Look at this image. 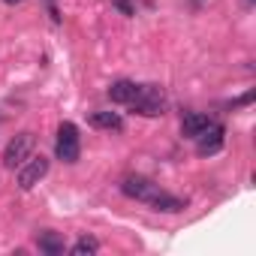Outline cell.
I'll list each match as a JSON object with an SVG mask.
<instances>
[{
  "label": "cell",
  "mask_w": 256,
  "mask_h": 256,
  "mask_svg": "<svg viewBox=\"0 0 256 256\" xmlns=\"http://www.w3.org/2000/svg\"><path fill=\"white\" fill-rule=\"evenodd\" d=\"M130 106H133V112H139L145 118H157L166 108V94L157 84H139L136 88V96L130 100Z\"/></svg>",
  "instance_id": "cell-1"
},
{
  "label": "cell",
  "mask_w": 256,
  "mask_h": 256,
  "mask_svg": "<svg viewBox=\"0 0 256 256\" xmlns=\"http://www.w3.org/2000/svg\"><path fill=\"white\" fill-rule=\"evenodd\" d=\"M54 154H58V160H64V163H76V160H78L82 145H78V126H76V124L64 120V124L58 126V145H54Z\"/></svg>",
  "instance_id": "cell-2"
},
{
  "label": "cell",
  "mask_w": 256,
  "mask_h": 256,
  "mask_svg": "<svg viewBox=\"0 0 256 256\" xmlns=\"http://www.w3.org/2000/svg\"><path fill=\"white\" fill-rule=\"evenodd\" d=\"M34 133H18L10 139V145L4 148V166L6 169H18L30 154H34Z\"/></svg>",
  "instance_id": "cell-3"
},
{
  "label": "cell",
  "mask_w": 256,
  "mask_h": 256,
  "mask_svg": "<svg viewBox=\"0 0 256 256\" xmlns=\"http://www.w3.org/2000/svg\"><path fill=\"white\" fill-rule=\"evenodd\" d=\"M46 175H48V157L40 154V157H28V160L18 166V178H16V181H18L22 190H34Z\"/></svg>",
  "instance_id": "cell-4"
},
{
  "label": "cell",
  "mask_w": 256,
  "mask_h": 256,
  "mask_svg": "<svg viewBox=\"0 0 256 256\" xmlns=\"http://www.w3.org/2000/svg\"><path fill=\"white\" fill-rule=\"evenodd\" d=\"M160 190V184H154L151 178H145V175H126L124 181H120V193L124 196H130V199H139V202H151V196Z\"/></svg>",
  "instance_id": "cell-5"
},
{
  "label": "cell",
  "mask_w": 256,
  "mask_h": 256,
  "mask_svg": "<svg viewBox=\"0 0 256 256\" xmlns=\"http://www.w3.org/2000/svg\"><path fill=\"white\" fill-rule=\"evenodd\" d=\"M223 142H226V130H223L220 124H211L202 136H196V151L202 157H211V154H217L223 148Z\"/></svg>",
  "instance_id": "cell-6"
},
{
  "label": "cell",
  "mask_w": 256,
  "mask_h": 256,
  "mask_svg": "<svg viewBox=\"0 0 256 256\" xmlns=\"http://www.w3.org/2000/svg\"><path fill=\"white\" fill-rule=\"evenodd\" d=\"M214 120L208 118V114H199V112H190V114H184V120H181V133L187 136V139H196V136H202L208 126H211Z\"/></svg>",
  "instance_id": "cell-7"
},
{
  "label": "cell",
  "mask_w": 256,
  "mask_h": 256,
  "mask_svg": "<svg viewBox=\"0 0 256 256\" xmlns=\"http://www.w3.org/2000/svg\"><path fill=\"white\" fill-rule=\"evenodd\" d=\"M154 211H163V214H178V211H184V199H178V196H172V193H166V190H157L154 196H151V202H148Z\"/></svg>",
  "instance_id": "cell-8"
},
{
  "label": "cell",
  "mask_w": 256,
  "mask_h": 256,
  "mask_svg": "<svg viewBox=\"0 0 256 256\" xmlns=\"http://www.w3.org/2000/svg\"><path fill=\"white\" fill-rule=\"evenodd\" d=\"M36 247H40L46 256H64V250H66V241H64V235H60V232H52V229H46V232L36 238Z\"/></svg>",
  "instance_id": "cell-9"
},
{
  "label": "cell",
  "mask_w": 256,
  "mask_h": 256,
  "mask_svg": "<svg viewBox=\"0 0 256 256\" xmlns=\"http://www.w3.org/2000/svg\"><path fill=\"white\" fill-rule=\"evenodd\" d=\"M136 82H126V78H120V82H114L112 88H108V100L112 102H120V106H130V100L136 96Z\"/></svg>",
  "instance_id": "cell-10"
},
{
  "label": "cell",
  "mask_w": 256,
  "mask_h": 256,
  "mask_svg": "<svg viewBox=\"0 0 256 256\" xmlns=\"http://www.w3.org/2000/svg\"><path fill=\"white\" fill-rule=\"evenodd\" d=\"M90 124L96 126V130H124V118L118 112H94L90 114Z\"/></svg>",
  "instance_id": "cell-11"
},
{
  "label": "cell",
  "mask_w": 256,
  "mask_h": 256,
  "mask_svg": "<svg viewBox=\"0 0 256 256\" xmlns=\"http://www.w3.org/2000/svg\"><path fill=\"white\" fill-rule=\"evenodd\" d=\"M94 253H100V241L94 235H82L72 244V256H94Z\"/></svg>",
  "instance_id": "cell-12"
},
{
  "label": "cell",
  "mask_w": 256,
  "mask_h": 256,
  "mask_svg": "<svg viewBox=\"0 0 256 256\" xmlns=\"http://www.w3.org/2000/svg\"><path fill=\"white\" fill-rule=\"evenodd\" d=\"M114 6L124 12V16H133L136 10H133V0H114Z\"/></svg>",
  "instance_id": "cell-13"
},
{
  "label": "cell",
  "mask_w": 256,
  "mask_h": 256,
  "mask_svg": "<svg viewBox=\"0 0 256 256\" xmlns=\"http://www.w3.org/2000/svg\"><path fill=\"white\" fill-rule=\"evenodd\" d=\"M46 10H48L52 22H60V12H58V6H54V0H46Z\"/></svg>",
  "instance_id": "cell-14"
},
{
  "label": "cell",
  "mask_w": 256,
  "mask_h": 256,
  "mask_svg": "<svg viewBox=\"0 0 256 256\" xmlns=\"http://www.w3.org/2000/svg\"><path fill=\"white\" fill-rule=\"evenodd\" d=\"M4 4H10V6H16V4H22V0H4Z\"/></svg>",
  "instance_id": "cell-15"
},
{
  "label": "cell",
  "mask_w": 256,
  "mask_h": 256,
  "mask_svg": "<svg viewBox=\"0 0 256 256\" xmlns=\"http://www.w3.org/2000/svg\"><path fill=\"white\" fill-rule=\"evenodd\" d=\"M244 4H247V6H253V4H256V0H244Z\"/></svg>",
  "instance_id": "cell-16"
}]
</instances>
